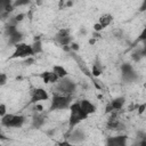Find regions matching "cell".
<instances>
[{
	"instance_id": "obj_1",
	"label": "cell",
	"mask_w": 146,
	"mask_h": 146,
	"mask_svg": "<svg viewBox=\"0 0 146 146\" xmlns=\"http://www.w3.org/2000/svg\"><path fill=\"white\" fill-rule=\"evenodd\" d=\"M87 117H88V115L81 108L80 102L71 104V106H70V117H68V127H70V130H72L78 123H80L81 121L86 120Z\"/></svg>"
},
{
	"instance_id": "obj_2",
	"label": "cell",
	"mask_w": 146,
	"mask_h": 146,
	"mask_svg": "<svg viewBox=\"0 0 146 146\" xmlns=\"http://www.w3.org/2000/svg\"><path fill=\"white\" fill-rule=\"evenodd\" d=\"M71 102H72V95H64V94L54 95L50 102V111L65 110L71 106Z\"/></svg>"
},
{
	"instance_id": "obj_3",
	"label": "cell",
	"mask_w": 146,
	"mask_h": 146,
	"mask_svg": "<svg viewBox=\"0 0 146 146\" xmlns=\"http://www.w3.org/2000/svg\"><path fill=\"white\" fill-rule=\"evenodd\" d=\"M25 122V117L19 114L7 113L1 116V125L6 128H21Z\"/></svg>"
},
{
	"instance_id": "obj_4",
	"label": "cell",
	"mask_w": 146,
	"mask_h": 146,
	"mask_svg": "<svg viewBox=\"0 0 146 146\" xmlns=\"http://www.w3.org/2000/svg\"><path fill=\"white\" fill-rule=\"evenodd\" d=\"M121 70V80L124 83H131L135 82L138 79V74L136 72V70L133 68V66L129 63H123L120 67Z\"/></svg>"
},
{
	"instance_id": "obj_5",
	"label": "cell",
	"mask_w": 146,
	"mask_h": 146,
	"mask_svg": "<svg viewBox=\"0 0 146 146\" xmlns=\"http://www.w3.org/2000/svg\"><path fill=\"white\" fill-rule=\"evenodd\" d=\"M56 89L58 90L59 94L64 95H72L75 91V83L67 76L59 79L56 82Z\"/></svg>"
},
{
	"instance_id": "obj_6",
	"label": "cell",
	"mask_w": 146,
	"mask_h": 146,
	"mask_svg": "<svg viewBox=\"0 0 146 146\" xmlns=\"http://www.w3.org/2000/svg\"><path fill=\"white\" fill-rule=\"evenodd\" d=\"M33 55L34 52L32 49V44L19 42L18 44L15 46V50L11 55V58H25V57H31Z\"/></svg>"
},
{
	"instance_id": "obj_7",
	"label": "cell",
	"mask_w": 146,
	"mask_h": 146,
	"mask_svg": "<svg viewBox=\"0 0 146 146\" xmlns=\"http://www.w3.org/2000/svg\"><path fill=\"white\" fill-rule=\"evenodd\" d=\"M6 35L8 36L9 44H13V46L18 44L23 40V33L21 31H18L16 29V26H13V25L6 26Z\"/></svg>"
},
{
	"instance_id": "obj_8",
	"label": "cell",
	"mask_w": 146,
	"mask_h": 146,
	"mask_svg": "<svg viewBox=\"0 0 146 146\" xmlns=\"http://www.w3.org/2000/svg\"><path fill=\"white\" fill-rule=\"evenodd\" d=\"M55 41L59 43L60 46L65 47L72 42V36L70 34V31L67 29H60L56 34H55Z\"/></svg>"
},
{
	"instance_id": "obj_9",
	"label": "cell",
	"mask_w": 146,
	"mask_h": 146,
	"mask_svg": "<svg viewBox=\"0 0 146 146\" xmlns=\"http://www.w3.org/2000/svg\"><path fill=\"white\" fill-rule=\"evenodd\" d=\"M48 92L43 88H34L31 91V103L36 104L38 102L41 100H47L48 99Z\"/></svg>"
},
{
	"instance_id": "obj_10",
	"label": "cell",
	"mask_w": 146,
	"mask_h": 146,
	"mask_svg": "<svg viewBox=\"0 0 146 146\" xmlns=\"http://www.w3.org/2000/svg\"><path fill=\"white\" fill-rule=\"evenodd\" d=\"M106 144L110 146H124L127 144V136L120 135L115 137H108L106 140Z\"/></svg>"
},
{
	"instance_id": "obj_11",
	"label": "cell",
	"mask_w": 146,
	"mask_h": 146,
	"mask_svg": "<svg viewBox=\"0 0 146 146\" xmlns=\"http://www.w3.org/2000/svg\"><path fill=\"white\" fill-rule=\"evenodd\" d=\"M40 76H41V79L44 83H56L59 80L54 71H46V72L41 73Z\"/></svg>"
},
{
	"instance_id": "obj_12",
	"label": "cell",
	"mask_w": 146,
	"mask_h": 146,
	"mask_svg": "<svg viewBox=\"0 0 146 146\" xmlns=\"http://www.w3.org/2000/svg\"><path fill=\"white\" fill-rule=\"evenodd\" d=\"M84 132L82 131V130H80V129H74L71 133H70V136H68V139H70V141L71 143H74V144H78V143H81L83 139H84Z\"/></svg>"
},
{
	"instance_id": "obj_13",
	"label": "cell",
	"mask_w": 146,
	"mask_h": 146,
	"mask_svg": "<svg viewBox=\"0 0 146 146\" xmlns=\"http://www.w3.org/2000/svg\"><path fill=\"white\" fill-rule=\"evenodd\" d=\"M80 106H81V108L83 110V112L89 116L90 114H92V113H95L96 112V106L91 103V102H89L88 99H82V100H80Z\"/></svg>"
},
{
	"instance_id": "obj_14",
	"label": "cell",
	"mask_w": 146,
	"mask_h": 146,
	"mask_svg": "<svg viewBox=\"0 0 146 146\" xmlns=\"http://www.w3.org/2000/svg\"><path fill=\"white\" fill-rule=\"evenodd\" d=\"M124 103H125V98L121 96V97H116V98H114V99L110 103V105L112 106L113 111H119V110H121V108L123 107Z\"/></svg>"
},
{
	"instance_id": "obj_15",
	"label": "cell",
	"mask_w": 146,
	"mask_h": 146,
	"mask_svg": "<svg viewBox=\"0 0 146 146\" xmlns=\"http://www.w3.org/2000/svg\"><path fill=\"white\" fill-rule=\"evenodd\" d=\"M46 117H44V115H42V114H35L34 116H33V119H32V127L33 128H35V129H39V128H41L43 124H44V120Z\"/></svg>"
},
{
	"instance_id": "obj_16",
	"label": "cell",
	"mask_w": 146,
	"mask_h": 146,
	"mask_svg": "<svg viewBox=\"0 0 146 146\" xmlns=\"http://www.w3.org/2000/svg\"><path fill=\"white\" fill-rule=\"evenodd\" d=\"M113 22V16L111 14H103L99 18H98V23L102 25V27H106L108 26L111 23Z\"/></svg>"
},
{
	"instance_id": "obj_17",
	"label": "cell",
	"mask_w": 146,
	"mask_h": 146,
	"mask_svg": "<svg viewBox=\"0 0 146 146\" xmlns=\"http://www.w3.org/2000/svg\"><path fill=\"white\" fill-rule=\"evenodd\" d=\"M52 71L56 73V75L58 76V79H62V78L67 76V71H66V68H64V67L60 66V65H55V66L52 67Z\"/></svg>"
},
{
	"instance_id": "obj_18",
	"label": "cell",
	"mask_w": 146,
	"mask_h": 146,
	"mask_svg": "<svg viewBox=\"0 0 146 146\" xmlns=\"http://www.w3.org/2000/svg\"><path fill=\"white\" fill-rule=\"evenodd\" d=\"M108 128H111L113 130H122V129H124V125L119 120L112 119V120L108 121Z\"/></svg>"
},
{
	"instance_id": "obj_19",
	"label": "cell",
	"mask_w": 146,
	"mask_h": 146,
	"mask_svg": "<svg viewBox=\"0 0 146 146\" xmlns=\"http://www.w3.org/2000/svg\"><path fill=\"white\" fill-rule=\"evenodd\" d=\"M32 49H33L34 55L42 52V44H41V41H39V40L34 41V42L32 43Z\"/></svg>"
},
{
	"instance_id": "obj_20",
	"label": "cell",
	"mask_w": 146,
	"mask_h": 146,
	"mask_svg": "<svg viewBox=\"0 0 146 146\" xmlns=\"http://www.w3.org/2000/svg\"><path fill=\"white\" fill-rule=\"evenodd\" d=\"M31 2V0H14V6L15 7H22V6H26Z\"/></svg>"
},
{
	"instance_id": "obj_21",
	"label": "cell",
	"mask_w": 146,
	"mask_h": 146,
	"mask_svg": "<svg viewBox=\"0 0 146 146\" xmlns=\"http://www.w3.org/2000/svg\"><path fill=\"white\" fill-rule=\"evenodd\" d=\"M138 40H139V41H145V40H146V25H145L144 29L141 30V32H140V34H139V36H138Z\"/></svg>"
},
{
	"instance_id": "obj_22",
	"label": "cell",
	"mask_w": 146,
	"mask_h": 146,
	"mask_svg": "<svg viewBox=\"0 0 146 146\" xmlns=\"http://www.w3.org/2000/svg\"><path fill=\"white\" fill-rule=\"evenodd\" d=\"M92 73L95 74V75H99V74H102V67L99 66V65H94V67H92Z\"/></svg>"
},
{
	"instance_id": "obj_23",
	"label": "cell",
	"mask_w": 146,
	"mask_h": 146,
	"mask_svg": "<svg viewBox=\"0 0 146 146\" xmlns=\"http://www.w3.org/2000/svg\"><path fill=\"white\" fill-rule=\"evenodd\" d=\"M6 110H7L6 105H5V104H1V105H0V116H3L5 114H7Z\"/></svg>"
},
{
	"instance_id": "obj_24",
	"label": "cell",
	"mask_w": 146,
	"mask_h": 146,
	"mask_svg": "<svg viewBox=\"0 0 146 146\" xmlns=\"http://www.w3.org/2000/svg\"><path fill=\"white\" fill-rule=\"evenodd\" d=\"M6 81H7V75L5 73H2L1 76H0V83H1V86H5L6 84Z\"/></svg>"
},
{
	"instance_id": "obj_25",
	"label": "cell",
	"mask_w": 146,
	"mask_h": 146,
	"mask_svg": "<svg viewBox=\"0 0 146 146\" xmlns=\"http://www.w3.org/2000/svg\"><path fill=\"white\" fill-rule=\"evenodd\" d=\"M139 11H141V13L146 11V0H143V1H141L140 7H139Z\"/></svg>"
},
{
	"instance_id": "obj_26",
	"label": "cell",
	"mask_w": 146,
	"mask_h": 146,
	"mask_svg": "<svg viewBox=\"0 0 146 146\" xmlns=\"http://www.w3.org/2000/svg\"><path fill=\"white\" fill-rule=\"evenodd\" d=\"M143 42H144V46H143V48H141V50H140V54H141L143 57H144V56H146V40L143 41Z\"/></svg>"
},
{
	"instance_id": "obj_27",
	"label": "cell",
	"mask_w": 146,
	"mask_h": 146,
	"mask_svg": "<svg viewBox=\"0 0 146 146\" xmlns=\"http://www.w3.org/2000/svg\"><path fill=\"white\" fill-rule=\"evenodd\" d=\"M94 27H95V31H100V30H103V27H102V25L97 22L95 25H94Z\"/></svg>"
},
{
	"instance_id": "obj_28",
	"label": "cell",
	"mask_w": 146,
	"mask_h": 146,
	"mask_svg": "<svg viewBox=\"0 0 146 146\" xmlns=\"http://www.w3.org/2000/svg\"><path fill=\"white\" fill-rule=\"evenodd\" d=\"M23 17H24V14H19V15H17V16H15V18L17 19V22H21V21L23 19Z\"/></svg>"
},
{
	"instance_id": "obj_29",
	"label": "cell",
	"mask_w": 146,
	"mask_h": 146,
	"mask_svg": "<svg viewBox=\"0 0 146 146\" xmlns=\"http://www.w3.org/2000/svg\"><path fill=\"white\" fill-rule=\"evenodd\" d=\"M138 144H139V145H143V146H146V137L143 138V139H140V141H139Z\"/></svg>"
}]
</instances>
